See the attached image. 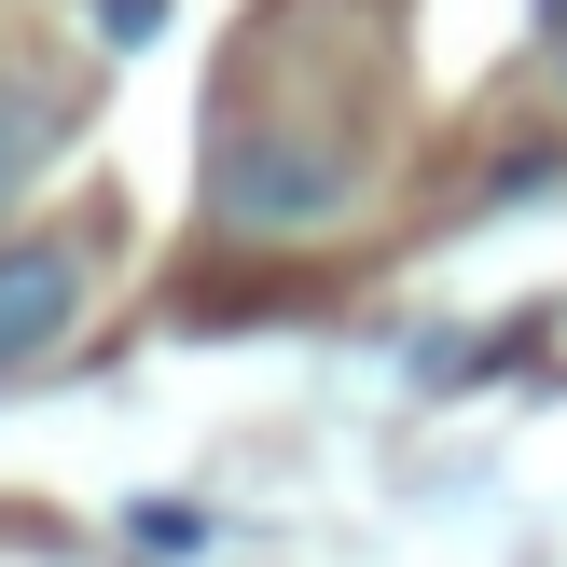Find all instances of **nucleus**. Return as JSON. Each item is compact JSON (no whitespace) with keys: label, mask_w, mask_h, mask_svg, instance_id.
Returning a JSON list of instances; mask_svg holds the SVG:
<instances>
[{"label":"nucleus","mask_w":567,"mask_h":567,"mask_svg":"<svg viewBox=\"0 0 567 567\" xmlns=\"http://www.w3.org/2000/svg\"><path fill=\"white\" fill-rule=\"evenodd\" d=\"M208 208L236 221V236H305V221L347 208V153H305V138L221 125V153H208Z\"/></svg>","instance_id":"1"},{"label":"nucleus","mask_w":567,"mask_h":567,"mask_svg":"<svg viewBox=\"0 0 567 567\" xmlns=\"http://www.w3.org/2000/svg\"><path fill=\"white\" fill-rule=\"evenodd\" d=\"M70 319H83V249L70 236H14V249H0V374L42 360Z\"/></svg>","instance_id":"2"},{"label":"nucleus","mask_w":567,"mask_h":567,"mask_svg":"<svg viewBox=\"0 0 567 567\" xmlns=\"http://www.w3.org/2000/svg\"><path fill=\"white\" fill-rule=\"evenodd\" d=\"M55 138H70V111H55L42 83H0V208H14V194L55 166Z\"/></svg>","instance_id":"3"},{"label":"nucleus","mask_w":567,"mask_h":567,"mask_svg":"<svg viewBox=\"0 0 567 567\" xmlns=\"http://www.w3.org/2000/svg\"><path fill=\"white\" fill-rule=\"evenodd\" d=\"M97 28H111V42H153V28H166V0H97Z\"/></svg>","instance_id":"4"},{"label":"nucleus","mask_w":567,"mask_h":567,"mask_svg":"<svg viewBox=\"0 0 567 567\" xmlns=\"http://www.w3.org/2000/svg\"><path fill=\"white\" fill-rule=\"evenodd\" d=\"M540 28H567V0H540Z\"/></svg>","instance_id":"5"},{"label":"nucleus","mask_w":567,"mask_h":567,"mask_svg":"<svg viewBox=\"0 0 567 567\" xmlns=\"http://www.w3.org/2000/svg\"><path fill=\"white\" fill-rule=\"evenodd\" d=\"M554 55H567V28H554Z\"/></svg>","instance_id":"6"}]
</instances>
